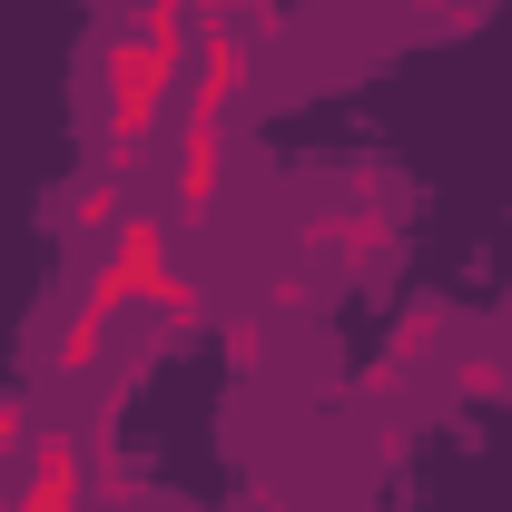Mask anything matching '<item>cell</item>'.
Segmentation results:
<instances>
[{
	"instance_id": "obj_1",
	"label": "cell",
	"mask_w": 512,
	"mask_h": 512,
	"mask_svg": "<svg viewBox=\"0 0 512 512\" xmlns=\"http://www.w3.org/2000/svg\"><path fill=\"white\" fill-rule=\"evenodd\" d=\"M404 247V197L384 188V178H345L335 197L306 207V227H296V256L306 266H335V276H384Z\"/></svg>"
},
{
	"instance_id": "obj_2",
	"label": "cell",
	"mask_w": 512,
	"mask_h": 512,
	"mask_svg": "<svg viewBox=\"0 0 512 512\" xmlns=\"http://www.w3.org/2000/svg\"><path fill=\"white\" fill-rule=\"evenodd\" d=\"M89 69H99V109H109V168H138V148L158 138V119H168V89H178V69L158 60V50H138V40H99L89 50Z\"/></svg>"
},
{
	"instance_id": "obj_3",
	"label": "cell",
	"mask_w": 512,
	"mask_h": 512,
	"mask_svg": "<svg viewBox=\"0 0 512 512\" xmlns=\"http://www.w3.org/2000/svg\"><path fill=\"white\" fill-rule=\"evenodd\" d=\"M158 276H168V227H158V217H119V237L99 247V276L79 286V306L119 325L128 306H148V286H158Z\"/></svg>"
},
{
	"instance_id": "obj_4",
	"label": "cell",
	"mask_w": 512,
	"mask_h": 512,
	"mask_svg": "<svg viewBox=\"0 0 512 512\" xmlns=\"http://www.w3.org/2000/svg\"><path fill=\"white\" fill-rule=\"evenodd\" d=\"M10 512H89V434L50 424V434L30 444V483H20Z\"/></svg>"
},
{
	"instance_id": "obj_5",
	"label": "cell",
	"mask_w": 512,
	"mask_h": 512,
	"mask_svg": "<svg viewBox=\"0 0 512 512\" xmlns=\"http://www.w3.org/2000/svg\"><path fill=\"white\" fill-rule=\"evenodd\" d=\"M247 40L237 30H197L188 50V128H227V109H237V89H247Z\"/></svg>"
},
{
	"instance_id": "obj_6",
	"label": "cell",
	"mask_w": 512,
	"mask_h": 512,
	"mask_svg": "<svg viewBox=\"0 0 512 512\" xmlns=\"http://www.w3.org/2000/svg\"><path fill=\"white\" fill-rule=\"evenodd\" d=\"M434 345H444V306L424 296V306H404V316L384 325V355H375V375H365V394H394V384L414 375V365H424Z\"/></svg>"
},
{
	"instance_id": "obj_7",
	"label": "cell",
	"mask_w": 512,
	"mask_h": 512,
	"mask_svg": "<svg viewBox=\"0 0 512 512\" xmlns=\"http://www.w3.org/2000/svg\"><path fill=\"white\" fill-rule=\"evenodd\" d=\"M227 197V128H178V217H207Z\"/></svg>"
},
{
	"instance_id": "obj_8",
	"label": "cell",
	"mask_w": 512,
	"mask_h": 512,
	"mask_svg": "<svg viewBox=\"0 0 512 512\" xmlns=\"http://www.w3.org/2000/svg\"><path fill=\"white\" fill-rule=\"evenodd\" d=\"M119 168H99V178H79V188H69V207H60V227H69V247H89V237H99V247H109V237H119Z\"/></svg>"
},
{
	"instance_id": "obj_9",
	"label": "cell",
	"mask_w": 512,
	"mask_h": 512,
	"mask_svg": "<svg viewBox=\"0 0 512 512\" xmlns=\"http://www.w3.org/2000/svg\"><path fill=\"white\" fill-rule=\"evenodd\" d=\"M138 50H158L168 69H188V50H197V10H188V0H138Z\"/></svg>"
},
{
	"instance_id": "obj_10",
	"label": "cell",
	"mask_w": 512,
	"mask_h": 512,
	"mask_svg": "<svg viewBox=\"0 0 512 512\" xmlns=\"http://www.w3.org/2000/svg\"><path fill=\"white\" fill-rule=\"evenodd\" d=\"M453 394L463 404H512V345H463L453 355Z\"/></svg>"
},
{
	"instance_id": "obj_11",
	"label": "cell",
	"mask_w": 512,
	"mask_h": 512,
	"mask_svg": "<svg viewBox=\"0 0 512 512\" xmlns=\"http://www.w3.org/2000/svg\"><path fill=\"white\" fill-rule=\"evenodd\" d=\"M148 316L168 325V335H197V325H207V286H197L188 266H168V276L148 286Z\"/></svg>"
},
{
	"instance_id": "obj_12",
	"label": "cell",
	"mask_w": 512,
	"mask_h": 512,
	"mask_svg": "<svg viewBox=\"0 0 512 512\" xmlns=\"http://www.w3.org/2000/svg\"><path fill=\"white\" fill-rule=\"evenodd\" d=\"M197 10V30H237V40H276V0H188Z\"/></svg>"
},
{
	"instance_id": "obj_13",
	"label": "cell",
	"mask_w": 512,
	"mask_h": 512,
	"mask_svg": "<svg viewBox=\"0 0 512 512\" xmlns=\"http://www.w3.org/2000/svg\"><path fill=\"white\" fill-rule=\"evenodd\" d=\"M99 345H109V316L69 306V316H60V345H50V365H60V375H89V365H99Z\"/></svg>"
},
{
	"instance_id": "obj_14",
	"label": "cell",
	"mask_w": 512,
	"mask_h": 512,
	"mask_svg": "<svg viewBox=\"0 0 512 512\" xmlns=\"http://www.w3.org/2000/svg\"><path fill=\"white\" fill-rule=\"evenodd\" d=\"M89 503H109V512L138 503V463H128V453H99V444H89Z\"/></svg>"
},
{
	"instance_id": "obj_15",
	"label": "cell",
	"mask_w": 512,
	"mask_h": 512,
	"mask_svg": "<svg viewBox=\"0 0 512 512\" xmlns=\"http://www.w3.org/2000/svg\"><path fill=\"white\" fill-rule=\"evenodd\" d=\"M30 444H40V414H30L20 394H0V463H20Z\"/></svg>"
},
{
	"instance_id": "obj_16",
	"label": "cell",
	"mask_w": 512,
	"mask_h": 512,
	"mask_svg": "<svg viewBox=\"0 0 512 512\" xmlns=\"http://www.w3.org/2000/svg\"><path fill=\"white\" fill-rule=\"evenodd\" d=\"M227 355H237V375H256V365H266V325H237V345H227Z\"/></svg>"
},
{
	"instance_id": "obj_17",
	"label": "cell",
	"mask_w": 512,
	"mask_h": 512,
	"mask_svg": "<svg viewBox=\"0 0 512 512\" xmlns=\"http://www.w3.org/2000/svg\"><path fill=\"white\" fill-rule=\"evenodd\" d=\"M256 512H296V503H276V493H256Z\"/></svg>"
},
{
	"instance_id": "obj_18",
	"label": "cell",
	"mask_w": 512,
	"mask_h": 512,
	"mask_svg": "<svg viewBox=\"0 0 512 512\" xmlns=\"http://www.w3.org/2000/svg\"><path fill=\"white\" fill-rule=\"evenodd\" d=\"M0 512H10V493H0Z\"/></svg>"
}]
</instances>
